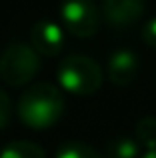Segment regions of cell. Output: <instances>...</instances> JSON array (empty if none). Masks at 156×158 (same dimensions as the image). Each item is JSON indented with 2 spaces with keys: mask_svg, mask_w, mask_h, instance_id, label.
Wrapping results in <instances>:
<instances>
[{
  "mask_svg": "<svg viewBox=\"0 0 156 158\" xmlns=\"http://www.w3.org/2000/svg\"><path fill=\"white\" fill-rule=\"evenodd\" d=\"M140 158H156V150H146Z\"/></svg>",
  "mask_w": 156,
  "mask_h": 158,
  "instance_id": "5bb4252c",
  "label": "cell"
},
{
  "mask_svg": "<svg viewBox=\"0 0 156 158\" xmlns=\"http://www.w3.org/2000/svg\"><path fill=\"white\" fill-rule=\"evenodd\" d=\"M60 18L70 34L78 38H90L100 26V10L94 0H62Z\"/></svg>",
  "mask_w": 156,
  "mask_h": 158,
  "instance_id": "277c9868",
  "label": "cell"
},
{
  "mask_svg": "<svg viewBox=\"0 0 156 158\" xmlns=\"http://www.w3.org/2000/svg\"><path fill=\"white\" fill-rule=\"evenodd\" d=\"M0 158H46V152L32 140H12L2 146Z\"/></svg>",
  "mask_w": 156,
  "mask_h": 158,
  "instance_id": "ba28073f",
  "label": "cell"
},
{
  "mask_svg": "<svg viewBox=\"0 0 156 158\" xmlns=\"http://www.w3.org/2000/svg\"><path fill=\"white\" fill-rule=\"evenodd\" d=\"M40 66V54L26 42H10L0 52V78L14 88L28 84Z\"/></svg>",
  "mask_w": 156,
  "mask_h": 158,
  "instance_id": "3957f363",
  "label": "cell"
},
{
  "mask_svg": "<svg viewBox=\"0 0 156 158\" xmlns=\"http://www.w3.org/2000/svg\"><path fill=\"white\" fill-rule=\"evenodd\" d=\"M134 138L140 148L156 150V116H142L134 126Z\"/></svg>",
  "mask_w": 156,
  "mask_h": 158,
  "instance_id": "30bf717a",
  "label": "cell"
},
{
  "mask_svg": "<svg viewBox=\"0 0 156 158\" xmlns=\"http://www.w3.org/2000/svg\"><path fill=\"white\" fill-rule=\"evenodd\" d=\"M10 112H12V104H10V98L8 94L0 88V128H4L10 120Z\"/></svg>",
  "mask_w": 156,
  "mask_h": 158,
  "instance_id": "4fadbf2b",
  "label": "cell"
},
{
  "mask_svg": "<svg viewBox=\"0 0 156 158\" xmlns=\"http://www.w3.org/2000/svg\"><path fill=\"white\" fill-rule=\"evenodd\" d=\"M60 88L74 96H90L102 86V68L94 58L70 54L62 58L56 70Z\"/></svg>",
  "mask_w": 156,
  "mask_h": 158,
  "instance_id": "7a4b0ae2",
  "label": "cell"
},
{
  "mask_svg": "<svg viewBox=\"0 0 156 158\" xmlns=\"http://www.w3.org/2000/svg\"><path fill=\"white\" fill-rule=\"evenodd\" d=\"M30 46L40 56H56L64 48V30L52 20H38L30 28Z\"/></svg>",
  "mask_w": 156,
  "mask_h": 158,
  "instance_id": "5b68a950",
  "label": "cell"
},
{
  "mask_svg": "<svg viewBox=\"0 0 156 158\" xmlns=\"http://www.w3.org/2000/svg\"><path fill=\"white\" fill-rule=\"evenodd\" d=\"M142 40L148 44L150 48H156V16L148 18L142 26Z\"/></svg>",
  "mask_w": 156,
  "mask_h": 158,
  "instance_id": "7c38bea8",
  "label": "cell"
},
{
  "mask_svg": "<svg viewBox=\"0 0 156 158\" xmlns=\"http://www.w3.org/2000/svg\"><path fill=\"white\" fill-rule=\"evenodd\" d=\"M64 112V94L52 82H38L22 92L18 100V116L26 126L44 130L58 122Z\"/></svg>",
  "mask_w": 156,
  "mask_h": 158,
  "instance_id": "6da1fadb",
  "label": "cell"
},
{
  "mask_svg": "<svg viewBox=\"0 0 156 158\" xmlns=\"http://www.w3.org/2000/svg\"><path fill=\"white\" fill-rule=\"evenodd\" d=\"M144 14V0H102V16L114 28H126Z\"/></svg>",
  "mask_w": 156,
  "mask_h": 158,
  "instance_id": "8992f818",
  "label": "cell"
},
{
  "mask_svg": "<svg viewBox=\"0 0 156 158\" xmlns=\"http://www.w3.org/2000/svg\"><path fill=\"white\" fill-rule=\"evenodd\" d=\"M138 154L140 144L130 136H118L106 144V158H138Z\"/></svg>",
  "mask_w": 156,
  "mask_h": 158,
  "instance_id": "9c48e42d",
  "label": "cell"
},
{
  "mask_svg": "<svg viewBox=\"0 0 156 158\" xmlns=\"http://www.w3.org/2000/svg\"><path fill=\"white\" fill-rule=\"evenodd\" d=\"M138 74V56L130 48H116L108 58V78L116 86H128Z\"/></svg>",
  "mask_w": 156,
  "mask_h": 158,
  "instance_id": "52a82bcc",
  "label": "cell"
},
{
  "mask_svg": "<svg viewBox=\"0 0 156 158\" xmlns=\"http://www.w3.org/2000/svg\"><path fill=\"white\" fill-rule=\"evenodd\" d=\"M56 158H102L100 152L94 150L90 144L78 142V140H70L58 146L56 150Z\"/></svg>",
  "mask_w": 156,
  "mask_h": 158,
  "instance_id": "8fae6325",
  "label": "cell"
}]
</instances>
